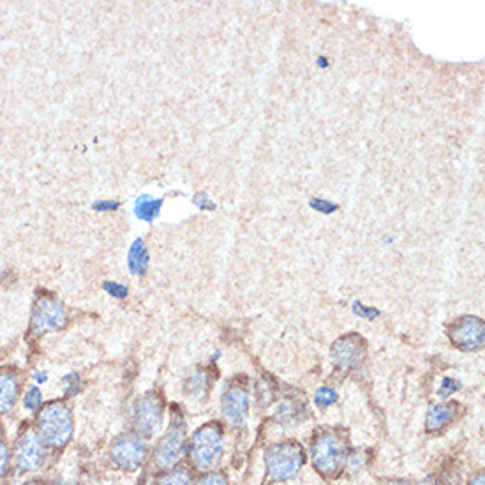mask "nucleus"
I'll return each mask as SVG.
<instances>
[{
	"label": "nucleus",
	"mask_w": 485,
	"mask_h": 485,
	"mask_svg": "<svg viewBox=\"0 0 485 485\" xmlns=\"http://www.w3.org/2000/svg\"><path fill=\"white\" fill-rule=\"evenodd\" d=\"M35 433L48 449L62 451L68 447L74 433V420L70 404L64 401H52L43 404L35 416Z\"/></svg>",
	"instance_id": "obj_1"
},
{
	"label": "nucleus",
	"mask_w": 485,
	"mask_h": 485,
	"mask_svg": "<svg viewBox=\"0 0 485 485\" xmlns=\"http://www.w3.org/2000/svg\"><path fill=\"white\" fill-rule=\"evenodd\" d=\"M224 434L217 423H205L200 427L189 443V455L196 470L210 471L223 457Z\"/></svg>",
	"instance_id": "obj_2"
},
{
	"label": "nucleus",
	"mask_w": 485,
	"mask_h": 485,
	"mask_svg": "<svg viewBox=\"0 0 485 485\" xmlns=\"http://www.w3.org/2000/svg\"><path fill=\"white\" fill-rule=\"evenodd\" d=\"M48 455V447L37 436L35 429H24L11 452V466L18 471V475L35 473L43 468Z\"/></svg>",
	"instance_id": "obj_3"
},
{
	"label": "nucleus",
	"mask_w": 485,
	"mask_h": 485,
	"mask_svg": "<svg viewBox=\"0 0 485 485\" xmlns=\"http://www.w3.org/2000/svg\"><path fill=\"white\" fill-rule=\"evenodd\" d=\"M267 473L272 482H286L297 477L304 464V451L295 442L272 445L265 453Z\"/></svg>",
	"instance_id": "obj_4"
},
{
	"label": "nucleus",
	"mask_w": 485,
	"mask_h": 485,
	"mask_svg": "<svg viewBox=\"0 0 485 485\" xmlns=\"http://www.w3.org/2000/svg\"><path fill=\"white\" fill-rule=\"evenodd\" d=\"M312 464L327 477L338 475L347 461V443L336 433H323L312 443Z\"/></svg>",
	"instance_id": "obj_5"
},
{
	"label": "nucleus",
	"mask_w": 485,
	"mask_h": 485,
	"mask_svg": "<svg viewBox=\"0 0 485 485\" xmlns=\"http://www.w3.org/2000/svg\"><path fill=\"white\" fill-rule=\"evenodd\" d=\"M68 325L66 308L53 299L52 295H41L34 302L33 318H31V332L41 338L46 334L61 332Z\"/></svg>",
	"instance_id": "obj_6"
},
{
	"label": "nucleus",
	"mask_w": 485,
	"mask_h": 485,
	"mask_svg": "<svg viewBox=\"0 0 485 485\" xmlns=\"http://www.w3.org/2000/svg\"><path fill=\"white\" fill-rule=\"evenodd\" d=\"M184 452H185V423L175 416L168 431L159 440L154 451L152 462L161 471L174 470L175 466L180 462Z\"/></svg>",
	"instance_id": "obj_7"
},
{
	"label": "nucleus",
	"mask_w": 485,
	"mask_h": 485,
	"mask_svg": "<svg viewBox=\"0 0 485 485\" xmlns=\"http://www.w3.org/2000/svg\"><path fill=\"white\" fill-rule=\"evenodd\" d=\"M133 427L138 436L150 438L163 427L165 404L156 392H147L137 399L133 406Z\"/></svg>",
	"instance_id": "obj_8"
},
{
	"label": "nucleus",
	"mask_w": 485,
	"mask_h": 485,
	"mask_svg": "<svg viewBox=\"0 0 485 485\" xmlns=\"http://www.w3.org/2000/svg\"><path fill=\"white\" fill-rule=\"evenodd\" d=\"M147 457V445L138 434H122L111 445V461L122 471H137Z\"/></svg>",
	"instance_id": "obj_9"
},
{
	"label": "nucleus",
	"mask_w": 485,
	"mask_h": 485,
	"mask_svg": "<svg viewBox=\"0 0 485 485\" xmlns=\"http://www.w3.org/2000/svg\"><path fill=\"white\" fill-rule=\"evenodd\" d=\"M452 345L462 351H477L484 347L485 325L477 316H461L449 330Z\"/></svg>",
	"instance_id": "obj_10"
},
{
	"label": "nucleus",
	"mask_w": 485,
	"mask_h": 485,
	"mask_svg": "<svg viewBox=\"0 0 485 485\" xmlns=\"http://www.w3.org/2000/svg\"><path fill=\"white\" fill-rule=\"evenodd\" d=\"M364 357H366V341L357 334H349L338 339L332 347L334 362L345 371L360 367Z\"/></svg>",
	"instance_id": "obj_11"
},
{
	"label": "nucleus",
	"mask_w": 485,
	"mask_h": 485,
	"mask_svg": "<svg viewBox=\"0 0 485 485\" xmlns=\"http://www.w3.org/2000/svg\"><path fill=\"white\" fill-rule=\"evenodd\" d=\"M221 410L224 418L233 425H242L249 414V395L241 385H230L223 394Z\"/></svg>",
	"instance_id": "obj_12"
},
{
	"label": "nucleus",
	"mask_w": 485,
	"mask_h": 485,
	"mask_svg": "<svg viewBox=\"0 0 485 485\" xmlns=\"http://www.w3.org/2000/svg\"><path fill=\"white\" fill-rule=\"evenodd\" d=\"M20 395V380L14 373L2 369L0 371V415L9 414Z\"/></svg>",
	"instance_id": "obj_13"
},
{
	"label": "nucleus",
	"mask_w": 485,
	"mask_h": 485,
	"mask_svg": "<svg viewBox=\"0 0 485 485\" xmlns=\"http://www.w3.org/2000/svg\"><path fill=\"white\" fill-rule=\"evenodd\" d=\"M457 410H459V406L455 403H443V404H436V406L429 408L427 418H425V429L429 433L443 431L453 422V418L457 415Z\"/></svg>",
	"instance_id": "obj_14"
},
{
	"label": "nucleus",
	"mask_w": 485,
	"mask_h": 485,
	"mask_svg": "<svg viewBox=\"0 0 485 485\" xmlns=\"http://www.w3.org/2000/svg\"><path fill=\"white\" fill-rule=\"evenodd\" d=\"M208 390H210V375L204 367L193 371L184 382V395L193 401L205 399Z\"/></svg>",
	"instance_id": "obj_15"
},
{
	"label": "nucleus",
	"mask_w": 485,
	"mask_h": 485,
	"mask_svg": "<svg viewBox=\"0 0 485 485\" xmlns=\"http://www.w3.org/2000/svg\"><path fill=\"white\" fill-rule=\"evenodd\" d=\"M128 265H129V271L133 276L145 274V271L148 267V252H147V247L141 239H137L131 245L129 254H128Z\"/></svg>",
	"instance_id": "obj_16"
},
{
	"label": "nucleus",
	"mask_w": 485,
	"mask_h": 485,
	"mask_svg": "<svg viewBox=\"0 0 485 485\" xmlns=\"http://www.w3.org/2000/svg\"><path fill=\"white\" fill-rule=\"evenodd\" d=\"M279 422L284 423V425H290V423H297L300 420L306 418V408L302 403L295 401V399H288L284 401L281 406H279L278 414Z\"/></svg>",
	"instance_id": "obj_17"
},
{
	"label": "nucleus",
	"mask_w": 485,
	"mask_h": 485,
	"mask_svg": "<svg viewBox=\"0 0 485 485\" xmlns=\"http://www.w3.org/2000/svg\"><path fill=\"white\" fill-rule=\"evenodd\" d=\"M161 205H163V200L161 198H154L150 195H143L139 196L135 204V214L137 217L141 219V221H154L157 215H159V210H161Z\"/></svg>",
	"instance_id": "obj_18"
},
{
	"label": "nucleus",
	"mask_w": 485,
	"mask_h": 485,
	"mask_svg": "<svg viewBox=\"0 0 485 485\" xmlns=\"http://www.w3.org/2000/svg\"><path fill=\"white\" fill-rule=\"evenodd\" d=\"M156 485H193V477L185 468H176V470L165 471L157 479Z\"/></svg>",
	"instance_id": "obj_19"
},
{
	"label": "nucleus",
	"mask_w": 485,
	"mask_h": 485,
	"mask_svg": "<svg viewBox=\"0 0 485 485\" xmlns=\"http://www.w3.org/2000/svg\"><path fill=\"white\" fill-rule=\"evenodd\" d=\"M43 404H44V401H43L41 388L37 385H31L29 390L25 392V395H24V406H25V410L37 414L43 408Z\"/></svg>",
	"instance_id": "obj_20"
},
{
	"label": "nucleus",
	"mask_w": 485,
	"mask_h": 485,
	"mask_svg": "<svg viewBox=\"0 0 485 485\" xmlns=\"http://www.w3.org/2000/svg\"><path fill=\"white\" fill-rule=\"evenodd\" d=\"M81 386H83V382H81V376L78 373H70L62 378V390L66 394V397H74L81 392Z\"/></svg>",
	"instance_id": "obj_21"
},
{
	"label": "nucleus",
	"mask_w": 485,
	"mask_h": 485,
	"mask_svg": "<svg viewBox=\"0 0 485 485\" xmlns=\"http://www.w3.org/2000/svg\"><path fill=\"white\" fill-rule=\"evenodd\" d=\"M338 401V392L330 386H321L316 395H314V403L319 406V408H328L332 406L334 403Z\"/></svg>",
	"instance_id": "obj_22"
},
{
	"label": "nucleus",
	"mask_w": 485,
	"mask_h": 485,
	"mask_svg": "<svg viewBox=\"0 0 485 485\" xmlns=\"http://www.w3.org/2000/svg\"><path fill=\"white\" fill-rule=\"evenodd\" d=\"M256 394H258V401L262 406H267L272 403L274 395H276V390L272 385H269V380H262L256 386Z\"/></svg>",
	"instance_id": "obj_23"
},
{
	"label": "nucleus",
	"mask_w": 485,
	"mask_h": 485,
	"mask_svg": "<svg viewBox=\"0 0 485 485\" xmlns=\"http://www.w3.org/2000/svg\"><path fill=\"white\" fill-rule=\"evenodd\" d=\"M9 468H11V451L5 440L0 436V479L7 475Z\"/></svg>",
	"instance_id": "obj_24"
},
{
	"label": "nucleus",
	"mask_w": 485,
	"mask_h": 485,
	"mask_svg": "<svg viewBox=\"0 0 485 485\" xmlns=\"http://www.w3.org/2000/svg\"><path fill=\"white\" fill-rule=\"evenodd\" d=\"M103 288L108 295H111L113 299H119V300H124V299L129 295V290H128L124 284H119V282L106 281L103 284Z\"/></svg>",
	"instance_id": "obj_25"
},
{
	"label": "nucleus",
	"mask_w": 485,
	"mask_h": 485,
	"mask_svg": "<svg viewBox=\"0 0 485 485\" xmlns=\"http://www.w3.org/2000/svg\"><path fill=\"white\" fill-rule=\"evenodd\" d=\"M459 388H461V383L455 382V380H452V378H445L443 383H442V386H440V390H438V395H440L442 399H449L452 394L457 392Z\"/></svg>",
	"instance_id": "obj_26"
},
{
	"label": "nucleus",
	"mask_w": 485,
	"mask_h": 485,
	"mask_svg": "<svg viewBox=\"0 0 485 485\" xmlns=\"http://www.w3.org/2000/svg\"><path fill=\"white\" fill-rule=\"evenodd\" d=\"M198 485H228V479L224 473H219V471L212 473L210 471L198 482Z\"/></svg>",
	"instance_id": "obj_27"
},
{
	"label": "nucleus",
	"mask_w": 485,
	"mask_h": 485,
	"mask_svg": "<svg viewBox=\"0 0 485 485\" xmlns=\"http://www.w3.org/2000/svg\"><path fill=\"white\" fill-rule=\"evenodd\" d=\"M353 312L360 318H369V319H375L376 316H380L378 309H371V308H366L362 302H355L353 304Z\"/></svg>",
	"instance_id": "obj_28"
},
{
	"label": "nucleus",
	"mask_w": 485,
	"mask_h": 485,
	"mask_svg": "<svg viewBox=\"0 0 485 485\" xmlns=\"http://www.w3.org/2000/svg\"><path fill=\"white\" fill-rule=\"evenodd\" d=\"M309 204H311L312 208H316V210L321 212V214H332V212L338 210V205H336V204L327 202V200H316V198H314Z\"/></svg>",
	"instance_id": "obj_29"
},
{
	"label": "nucleus",
	"mask_w": 485,
	"mask_h": 485,
	"mask_svg": "<svg viewBox=\"0 0 485 485\" xmlns=\"http://www.w3.org/2000/svg\"><path fill=\"white\" fill-rule=\"evenodd\" d=\"M195 204H196V207L204 208V210H212V208H214V204L208 200V196L205 193L198 195V196L195 198Z\"/></svg>",
	"instance_id": "obj_30"
},
{
	"label": "nucleus",
	"mask_w": 485,
	"mask_h": 485,
	"mask_svg": "<svg viewBox=\"0 0 485 485\" xmlns=\"http://www.w3.org/2000/svg\"><path fill=\"white\" fill-rule=\"evenodd\" d=\"M117 207H119L117 202H96L94 204V208L100 210V212H103V210H115Z\"/></svg>",
	"instance_id": "obj_31"
},
{
	"label": "nucleus",
	"mask_w": 485,
	"mask_h": 485,
	"mask_svg": "<svg viewBox=\"0 0 485 485\" xmlns=\"http://www.w3.org/2000/svg\"><path fill=\"white\" fill-rule=\"evenodd\" d=\"M34 382L37 383V385H43V383L48 382V373H41V371H35L34 373Z\"/></svg>",
	"instance_id": "obj_32"
},
{
	"label": "nucleus",
	"mask_w": 485,
	"mask_h": 485,
	"mask_svg": "<svg viewBox=\"0 0 485 485\" xmlns=\"http://www.w3.org/2000/svg\"><path fill=\"white\" fill-rule=\"evenodd\" d=\"M470 485H484V473H479V475L470 482Z\"/></svg>",
	"instance_id": "obj_33"
},
{
	"label": "nucleus",
	"mask_w": 485,
	"mask_h": 485,
	"mask_svg": "<svg viewBox=\"0 0 485 485\" xmlns=\"http://www.w3.org/2000/svg\"><path fill=\"white\" fill-rule=\"evenodd\" d=\"M418 485H438V482H436L433 477H427L425 480H422Z\"/></svg>",
	"instance_id": "obj_34"
},
{
	"label": "nucleus",
	"mask_w": 485,
	"mask_h": 485,
	"mask_svg": "<svg viewBox=\"0 0 485 485\" xmlns=\"http://www.w3.org/2000/svg\"><path fill=\"white\" fill-rule=\"evenodd\" d=\"M385 485H410V482H406V480H394V482H388V484Z\"/></svg>",
	"instance_id": "obj_35"
},
{
	"label": "nucleus",
	"mask_w": 485,
	"mask_h": 485,
	"mask_svg": "<svg viewBox=\"0 0 485 485\" xmlns=\"http://www.w3.org/2000/svg\"><path fill=\"white\" fill-rule=\"evenodd\" d=\"M52 485H76L72 484V482H68V480H59V482H53Z\"/></svg>",
	"instance_id": "obj_36"
},
{
	"label": "nucleus",
	"mask_w": 485,
	"mask_h": 485,
	"mask_svg": "<svg viewBox=\"0 0 485 485\" xmlns=\"http://www.w3.org/2000/svg\"><path fill=\"white\" fill-rule=\"evenodd\" d=\"M22 485H43L41 482H37V480H29V482H25V484Z\"/></svg>",
	"instance_id": "obj_37"
},
{
	"label": "nucleus",
	"mask_w": 485,
	"mask_h": 485,
	"mask_svg": "<svg viewBox=\"0 0 485 485\" xmlns=\"http://www.w3.org/2000/svg\"><path fill=\"white\" fill-rule=\"evenodd\" d=\"M449 485H457V484H449Z\"/></svg>",
	"instance_id": "obj_38"
}]
</instances>
